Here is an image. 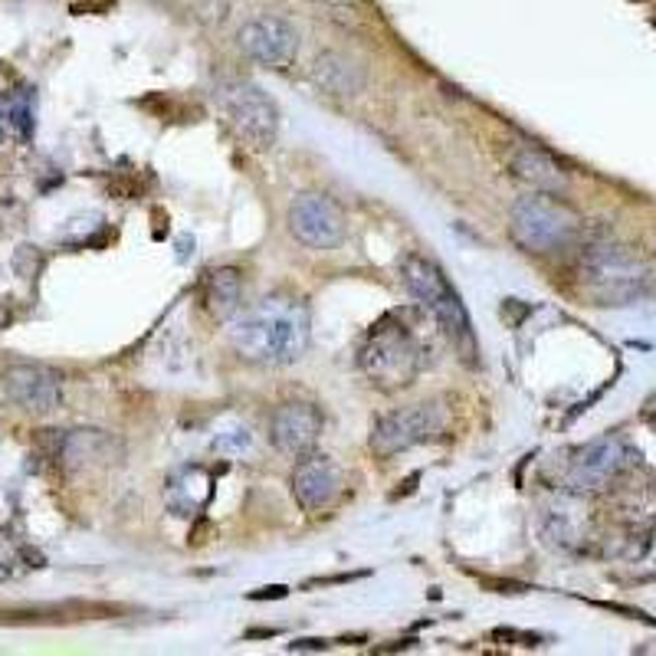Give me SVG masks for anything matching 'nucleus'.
Instances as JSON below:
<instances>
[{"instance_id":"1","label":"nucleus","mask_w":656,"mask_h":656,"mask_svg":"<svg viewBox=\"0 0 656 656\" xmlns=\"http://www.w3.org/2000/svg\"><path fill=\"white\" fill-rule=\"evenodd\" d=\"M227 336L243 362L282 368L305 355L312 339V318L305 302L292 295H266L230 318Z\"/></svg>"},{"instance_id":"2","label":"nucleus","mask_w":656,"mask_h":656,"mask_svg":"<svg viewBox=\"0 0 656 656\" xmlns=\"http://www.w3.org/2000/svg\"><path fill=\"white\" fill-rule=\"evenodd\" d=\"M581 289L597 305H630L656 289V269L623 243H591L581 256Z\"/></svg>"},{"instance_id":"3","label":"nucleus","mask_w":656,"mask_h":656,"mask_svg":"<svg viewBox=\"0 0 656 656\" xmlns=\"http://www.w3.org/2000/svg\"><path fill=\"white\" fill-rule=\"evenodd\" d=\"M358 365L375 388L401 391V388L414 384V378L420 375L424 349L407 325H401L394 315H388L368 332V339L358 352Z\"/></svg>"},{"instance_id":"4","label":"nucleus","mask_w":656,"mask_h":656,"mask_svg":"<svg viewBox=\"0 0 656 656\" xmlns=\"http://www.w3.org/2000/svg\"><path fill=\"white\" fill-rule=\"evenodd\" d=\"M509 230L526 253H558L578 240L581 220L568 204L555 201L545 191H535L513 204Z\"/></svg>"},{"instance_id":"5","label":"nucleus","mask_w":656,"mask_h":656,"mask_svg":"<svg viewBox=\"0 0 656 656\" xmlns=\"http://www.w3.org/2000/svg\"><path fill=\"white\" fill-rule=\"evenodd\" d=\"M401 276H404V286L411 289V295L440 321L443 332H446L466 355H472V345H476V342H472V325H469L466 305L459 302V295H456V289L450 286L446 273H443L433 260L411 253V256H404V263H401Z\"/></svg>"},{"instance_id":"6","label":"nucleus","mask_w":656,"mask_h":656,"mask_svg":"<svg viewBox=\"0 0 656 656\" xmlns=\"http://www.w3.org/2000/svg\"><path fill=\"white\" fill-rule=\"evenodd\" d=\"M217 105L224 112L227 128L243 144H250L256 151L273 148V141L279 135V109L256 83H247V79L224 83L217 89Z\"/></svg>"},{"instance_id":"7","label":"nucleus","mask_w":656,"mask_h":656,"mask_svg":"<svg viewBox=\"0 0 656 656\" xmlns=\"http://www.w3.org/2000/svg\"><path fill=\"white\" fill-rule=\"evenodd\" d=\"M450 411L443 401H424V404H411L401 411H391L384 417L375 420L371 427V450L381 459H391L411 446H420L427 440H437L446 430Z\"/></svg>"},{"instance_id":"8","label":"nucleus","mask_w":656,"mask_h":656,"mask_svg":"<svg viewBox=\"0 0 656 656\" xmlns=\"http://www.w3.org/2000/svg\"><path fill=\"white\" fill-rule=\"evenodd\" d=\"M289 230L308 250H336L345 240V214L325 194H302L289 207Z\"/></svg>"},{"instance_id":"9","label":"nucleus","mask_w":656,"mask_h":656,"mask_svg":"<svg viewBox=\"0 0 656 656\" xmlns=\"http://www.w3.org/2000/svg\"><path fill=\"white\" fill-rule=\"evenodd\" d=\"M237 43L253 63L269 70H286L299 53V30L286 17L260 14L240 27Z\"/></svg>"},{"instance_id":"10","label":"nucleus","mask_w":656,"mask_h":656,"mask_svg":"<svg viewBox=\"0 0 656 656\" xmlns=\"http://www.w3.org/2000/svg\"><path fill=\"white\" fill-rule=\"evenodd\" d=\"M627 459H630V450L620 437H601L575 453L568 466V485L575 492H597L620 476Z\"/></svg>"},{"instance_id":"11","label":"nucleus","mask_w":656,"mask_h":656,"mask_svg":"<svg viewBox=\"0 0 656 656\" xmlns=\"http://www.w3.org/2000/svg\"><path fill=\"white\" fill-rule=\"evenodd\" d=\"M345 485L342 466L325 453H305L292 469V496L305 513L328 509Z\"/></svg>"},{"instance_id":"12","label":"nucleus","mask_w":656,"mask_h":656,"mask_svg":"<svg viewBox=\"0 0 656 656\" xmlns=\"http://www.w3.org/2000/svg\"><path fill=\"white\" fill-rule=\"evenodd\" d=\"M321 437V414L305 404V401H289V404H279L269 417V440L279 453L292 456V459H302L305 453L315 450Z\"/></svg>"},{"instance_id":"13","label":"nucleus","mask_w":656,"mask_h":656,"mask_svg":"<svg viewBox=\"0 0 656 656\" xmlns=\"http://www.w3.org/2000/svg\"><path fill=\"white\" fill-rule=\"evenodd\" d=\"M4 391H8V398L17 407H24L30 414H50L63 401V381H60V375H53L43 365H27V362L24 365H11L4 371Z\"/></svg>"},{"instance_id":"14","label":"nucleus","mask_w":656,"mask_h":656,"mask_svg":"<svg viewBox=\"0 0 656 656\" xmlns=\"http://www.w3.org/2000/svg\"><path fill=\"white\" fill-rule=\"evenodd\" d=\"M214 496V472L207 466H185L168 479V489H164V500H168V509L181 519L198 516L201 509L211 506Z\"/></svg>"},{"instance_id":"15","label":"nucleus","mask_w":656,"mask_h":656,"mask_svg":"<svg viewBox=\"0 0 656 656\" xmlns=\"http://www.w3.org/2000/svg\"><path fill=\"white\" fill-rule=\"evenodd\" d=\"M509 168H513V175L519 181H526L535 191L565 194V188H568V175L562 172V164L552 154H545V151H539L532 144H519L509 154Z\"/></svg>"},{"instance_id":"16","label":"nucleus","mask_w":656,"mask_h":656,"mask_svg":"<svg viewBox=\"0 0 656 656\" xmlns=\"http://www.w3.org/2000/svg\"><path fill=\"white\" fill-rule=\"evenodd\" d=\"M312 79L332 96H358L365 89V73L345 53H321L312 66Z\"/></svg>"},{"instance_id":"17","label":"nucleus","mask_w":656,"mask_h":656,"mask_svg":"<svg viewBox=\"0 0 656 656\" xmlns=\"http://www.w3.org/2000/svg\"><path fill=\"white\" fill-rule=\"evenodd\" d=\"M240 299H243V282H240V273L234 266H220L207 276L204 305L217 321H230L240 312Z\"/></svg>"},{"instance_id":"18","label":"nucleus","mask_w":656,"mask_h":656,"mask_svg":"<svg viewBox=\"0 0 656 656\" xmlns=\"http://www.w3.org/2000/svg\"><path fill=\"white\" fill-rule=\"evenodd\" d=\"M66 466H92V463H109L112 459V437L102 430H76L63 440L60 450Z\"/></svg>"},{"instance_id":"19","label":"nucleus","mask_w":656,"mask_h":656,"mask_svg":"<svg viewBox=\"0 0 656 656\" xmlns=\"http://www.w3.org/2000/svg\"><path fill=\"white\" fill-rule=\"evenodd\" d=\"M250 443H253V437H250L247 427H230V430L214 437V450L224 453V456H237V453L250 450Z\"/></svg>"},{"instance_id":"20","label":"nucleus","mask_w":656,"mask_h":656,"mask_svg":"<svg viewBox=\"0 0 656 656\" xmlns=\"http://www.w3.org/2000/svg\"><path fill=\"white\" fill-rule=\"evenodd\" d=\"M11 575H14V555L4 542H0V581H8Z\"/></svg>"},{"instance_id":"21","label":"nucleus","mask_w":656,"mask_h":656,"mask_svg":"<svg viewBox=\"0 0 656 656\" xmlns=\"http://www.w3.org/2000/svg\"><path fill=\"white\" fill-rule=\"evenodd\" d=\"M312 4H318V8H349L352 0H312Z\"/></svg>"}]
</instances>
